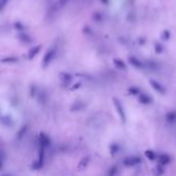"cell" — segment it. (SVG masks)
Instances as JSON below:
<instances>
[{"mask_svg":"<svg viewBox=\"0 0 176 176\" xmlns=\"http://www.w3.org/2000/svg\"><path fill=\"white\" fill-rule=\"evenodd\" d=\"M120 173V168L117 165H111L110 167L107 169L106 176H116Z\"/></svg>","mask_w":176,"mask_h":176,"instance_id":"7c38bea8","label":"cell"},{"mask_svg":"<svg viewBox=\"0 0 176 176\" xmlns=\"http://www.w3.org/2000/svg\"><path fill=\"white\" fill-rule=\"evenodd\" d=\"M165 174V166H162L160 164H157L153 170V176H163Z\"/></svg>","mask_w":176,"mask_h":176,"instance_id":"8fae6325","label":"cell"},{"mask_svg":"<svg viewBox=\"0 0 176 176\" xmlns=\"http://www.w3.org/2000/svg\"><path fill=\"white\" fill-rule=\"evenodd\" d=\"M138 101L143 105H148L153 102V99H151V97L147 96L146 94H140L138 96Z\"/></svg>","mask_w":176,"mask_h":176,"instance_id":"4fadbf2b","label":"cell"},{"mask_svg":"<svg viewBox=\"0 0 176 176\" xmlns=\"http://www.w3.org/2000/svg\"><path fill=\"white\" fill-rule=\"evenodd\" d=\"M130 93H131V95H140L138 92V90H136V89H131Z\"/></svg>","mask_w":176,"mask_h":176,"instance_id":"2e32d148","label":"cell"},{"mask_svg":"<svg viewBox=\"0 0 176 176\" xmlns=\"http://www.w3.org/2000/svg\"><path fill=\"white\" fill-rule=\"evenodd\" d=\"M1 176H11V175H9V174H2Z\"/></svg>","mask_w":176,"mask_h":176,"instance_id":"e0dca14e","label":"cell"},{"mask_svg":"<svg viewBox=\"0 0 176 176\" xmlns=\"http://www.w3.org/2000/svg\"><path fill=\"white\" fill-rule=\"evenodd\" d=\"M151 86H153V88L155 89L157 92H159V93H161V94H163L164 92H165V90H164V88L162 86H160L158 82H151Z\"/></svg>","mask_w":176,"mask_h":176,"instance_id":"9a60e30c","label":"cell"},{"mask_svg":"<svg viewBox=\"0 0 176 176\" xmlns=\"http://www.w3.org/2000/svg\"><path fill=\"white\" fill-rule=\"evenodd\" d=\"M165 120L167 123L171 125H174L176 123V110H170L166 113Z\"/></svg>","mask_w":176,"mask_h":176,"instance_id":"9c48e42d","label":"cell"},{"mask_svg":"<svg viewBox=\"0 0 176 176\" xmlns=\"http://www.w3.org/2000/svg\"><path fill=\"white\" fill-rule=\"evenodd\" d=\"M112 102H113V106H114L115 111H116L117 115H119V117H120L122 124H126L127 114H126V110H125V107L123 106L122 102L120 101V99H117V98H113Z\"/></svg>","mask_w":176,"mask_h":176,"instance_id":"6da1fadb","label":"cell"},{"mask_svg":"<svg viewBox=\"0 0 176 176\" xmlns=\"http://www.w3.org/2000/svg\"><path fill=\"white\" fill-rule=\"evenodd\" d=\"M141 163H142V159L139 155H129L123 160V165L127 168L136 167V166L140 165Z\"/></svg>","mask_w":176,"mask_h":176,"instance_id":"7a4b0ae2","label":"cell"},{"mask_svg":"<svg viewBox=\"0 0 176 176\" xmlns=\"http://www.w3.org/2000/svg\"><path fill=\"white\" fill-rule=\"evenodd\" d=\"M0 122H1V125L5 128H13L15 126V120H13V115L9 114V113H5V114L1 115Z\"/></svg>","mask_w":176,"mask_h":176,"instance_id":"277c9868","label":"cell"},{"mask_svg":"<svg viewBox=\"0 0 176 176\" xmlns=\"http://www.w3.org/2000/svg\"><path fill=\"white\" fill-rule=\"evenodd\" d=\"M86 104L82 101H76L70 106V111L71 112H77V111H82L84 109H86Z\"/></svg>","mask_w":176,"mask_h":176,"instance_id":"ba28073f","label":"cell"},{"mask_svg":"<svg viewBox=\"0 0 176 176\" xmlns=\"http://www.w3.org/2000/svg\"><path fill=\"white\" fill-rule=\"evenodd\" d=\"M27 131H28V126L27 125H23V126L19 129V131L17 132V138L22 139L24 137V135L27 133Z\"/></svg>","mask_w":176,"mask_h":176,"instance_id":"5bb4252c","label":"cell"},{"mask_svg":"<svg viewBox=\"0 0 176 176\" xmlns=\"http://www.w3.org/2000/svg\"><path fill=\"white\" fill-rule=\"evenodd\" d=\"M91 163V157L90 155H86V157H82V159L79 160L77 164V171H84L88 168L89 164Z\"/></svg>","mask_w":176,"mask_h":176,"instance_id":"8992f818","label":"cell"},{"mask_svg":"<svg viewBox=\"0 0 176 176\" xmlns=\"http://www.w3.org/2000/svg\"><path fill=\"white\" fill-rule=\"evenodd\" d=\"M52 145V139L46 133L40 132L38 135V147H43V148H48Z\"/></svg>","mask_w":176,"mask_h":176,"instance_id":"3957f363","label":"cell"},{"mask_svg":"<svg viewBox=\"0 0 176 176\" xmlns=\"http://www.w3.org/2000/svg\"><path fill=\"white\" fill-rule=\"evenodd\" d=\"M171 161H172L171 157L166 153H159V155H158L157 162H158V164H160V165H162V166H165L166 167V166L169 165V164L171 163Z\"/></svg>","mask_w":176,"mask_h":176,"instance_id":"5b68a950","label":"cell"},{"mask_svg":"<svg viewBox=\"0 0 176 176\" xmlns=\"http://www.w3.org/2000/svg\"><path fill=\"white\" fill-rule=\"evenodd\" d=\"M144 155H145V158H146L147 160H149L150 162H155L158 160L159 153H155L153 149H146V150L144 151Z\"/></svg>","mask_w":176,"mask_h":176,"instance_id":"30bf717a","label":"cell"},{"mask_svg":"<svg viewBox=\"0 0 176 176\" xmlns=\"http://www.w3.org/2000/svg\"><path fill=\"white\" fill-rule=\"evenodd\" d=\"M108 149H109V153H110L111 157H115V155H117L120 153L121 145L117 142H112V143H110Z\"/></svg>","mask_w":176,"mask_h":176,"instance_id":"52a82bcc","label":"cell"}]
</instances>
